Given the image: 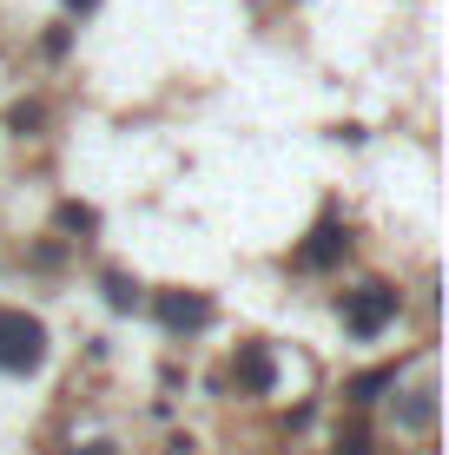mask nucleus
I'll return each mask as SVG.
<instances>
[{
	"mask_svg": "<svg viewBox=\"0 0 449 455\" xmlns=\"http://www.w3.org/2000/svg\"><path fill=\"white\" fill-rule=\"evenodd\" d=\"M106 297H113V310H132V304H139V284H126V277H106Z\"/></svg>",
	"mask_w": 449,
	"mask_h": 455,
	"instance_id": "nucleus-8",
	"label": "nucleus"
},
{
	"mask_svg": "<svg viewBox=\"0 0 449 455\" xmlns=\"http://www.w3.org/2000/svg\"><path fill=\"white\" fill-rule=\"evenodd\" d=\"M231 376H238L252 396H271V383H277V370H271V356H265V343H245L238 356H231Z\"/></svg>",
	"mask_w": 449,
	"mask_h": 455,
	"instance_id": "nucleus-5",
	"label": "nucleus"
},
{
	"mask_svg": "<svg viewBox=\"0 0 449 455\" xmlns=\"http://www.w3.org/2000/svg\"><path fill=\"white\" fill-rule=\"evenodd\" d=\"M337 455H370V435L364 429H337Z\"/></svg>",
	"mask_w": 449,
	"mask_h": 455,
	"instance_id": "nucleus-10",
	"label": "nucleus"
},
{
	"mask_svg": "<svg viewBox=\"0 0 449 455\" xmlns=\"http://www.w3.org/2000/svg\"><path fill=\"white\" fill-rule=\"evenodd\" d=\"M344 331L357 337V343H370V337H383L397 323V310H404V297H397L390 284H357V291H344Z\"/></svg>",
	"mask_w": 449,
	"mask_h": 455,
	"instance_id": "nucleus-2",
	"label": "nucleus"
},
{
	"mask_svg": "<svg viewBox=\"0 0 449 455\" xmlns=\"http://www.w3.org/2000/svg\"><path fill=\"white\" fill-rule=\"evenodd\" d=\"M159 323H165V331H205L212 304L198 291H172V297H159Z\"/></svg>",
	"mask_w": 449,
	"mask_h": 455,
	"instance_id": "nucleus-4",
	"label": "nucleus"
},
{
	"mask_svg": "<svg viewBox=\"0 0 449 455\" xmlns=\"http://www.w3.org/2000/svg\"><path fill=\"white\" fill-rule=\"evenodd\" d=\"M383 389H397V370H370V376H357V383H350L344 396H350V403H357V410H364V403H377Z\"/></svg>",
	"mask_w": 449,
	"mask_h": 455,
	"instance_id": "nucleus-6",
	"label": "nucleus"
},
{
	"mask_svg": "<svg viewBox=\"0 0 449 455\" xmlns=\"http://www.w3.org/2000/svg\"><path fill=\"white\" fill-rule=\"evenodd\" d=\"M46 363V323L27 310H0V376H34Z\"/></svg>",
	"mask_w": 449,
	"mask_h": 455,
	"instance_id": "nucleus-1",
	"label": "nucleus"
},
{
	"mask_svg": "<svg viewBox=\"0 0 449 455\" xmlns=\"http://www.w3.org/2000/svg\"><path fill=\"white\" fill-rule=\"evenodd\" d=\"M344 251H350V231L337 225V218H324V225L311 231V244H298V271H331Z\"/></svg>",
	"mask_w": 449,
	"mask_h": 455,
	"instance_id": "nucleus-3",
	"label": "nucleus"
},
{
	"mask_svg": "<svg viewBox=\"0 0 449 455\" xmlns=\"http://www.w3.org/2000/svg\"><path fill=\"white\" fill-rule=\"evenodd\" d=\"M67 7H73V13H92V7H100V0H67Z\"/></svg>",
	"mask_w": 449,
	"mask_h": 455,
	"instance_id": "nucleus-11",
	"label": "nucleus"
},
{
	"mask_svg": "<svg viewBox=\"0 0 449 455\" xmlns=\"http://www.w3.org/2000/svg\"><path fill=\"white\" fill-rule=\"evenodd\" d=\"M429 416H437V396H429V389H416V403L404 410V429H429Z\"/></svg>",
	"mask_w": 449,
	"mask_h": 455,
	"instance_id": "nucleus-7",
	"label": "nucleus"
},
{
	"mask_svg": "<svg viewBox=\"0 0 449 455\" xmlns=\"http://www.w3.org/2000/svg\"><path fill=\"white\" fill-rule=\"evenodd\" d=\"M40 119H46V113H40V106H13V113H7V125H13V132H20V139H27V132H34V125H40Z\"/></svg>",
	"mask_w": 449,
	"mask_h": 455,
	"instance_id": "nucleus-9",
	"label": "nucleus"
},
{
	"mask_svg": "<svg viewBox=\"0 0 449 455\" xmlns=\"http://www.w3.org/2000/svg\"><path fill=\"white\" fill-rule=\"evenodd\" d=\"M73 455H113V449H106V443H92V449H73Z\"/></svg>",
	"mask_w": 449,
	"mask_h": 455,
	"instance_id": "nucleus-12",
	"label": "nucleus"
}]
</instances>
